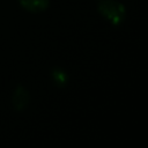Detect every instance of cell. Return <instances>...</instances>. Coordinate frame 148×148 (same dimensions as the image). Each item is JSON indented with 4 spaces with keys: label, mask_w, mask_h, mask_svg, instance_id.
<instances>
[{
    "label": "cell",
    "mask_w": 148,
    "mask_h": 148,
    "mask_svg": "<svg viewBox=\"0 0 148 148\" xmlns=\"http://www.w3.org/2000/svg\"><path fill=\"white\" fill-rule=\"evenodd\" d=\"M98 12L113 25L120 24L126 15L124 5L116 0H101L98 3Z\"/></svg>",
    "instance_id": "1"
},
{
    "label": "cell",
    "mask_w": 148,
    "mask_h": 148,
    "mask_svg": "<svg viewBox=\"0 0 148 148\" xmlns=\"http://www.w3.org/2000/svg\"><path fill=\"white\" fill-rule=\"evenodd\" d=\"M30 102V95L28 92V90L22 87V86H18L13 96H12V104H13V108L16 110V111H23L28 104Z\"/></svg>",
    "instance_id": "2"
},
{
    "label": "cell",
    "mask_w": 148,
    "mask_h": 148,
    "mask_svg": "<svg viewBox=\"0 0 148 148\" xmlns=\"http://www.w3.org/2000/svg\"><path fill=\"white\" fill-rule=\"evenodd\" d=\"M20 3L29 12H42L47 8L49 0H20Z\"/></svg>",
    "instance_id": "3"
},
{
    "label": "cell",
    "mask_w": 148,
    "mask_h": 148,
    "mask_svg": "<svg viewBox=\"0 0 148 148\" xmlns=\"http://www.w3.org/2000/svg\"><path fill=\"white\" fill-rule=\"evenodd\" d=\"M51 76H52V80L53 82L57 84V86H66L67 81H68V77H67V74L65 71H62L61 68H53L52 73H51Z\"/></svg>",
    "instance_id": "4"
}]
</instances>
